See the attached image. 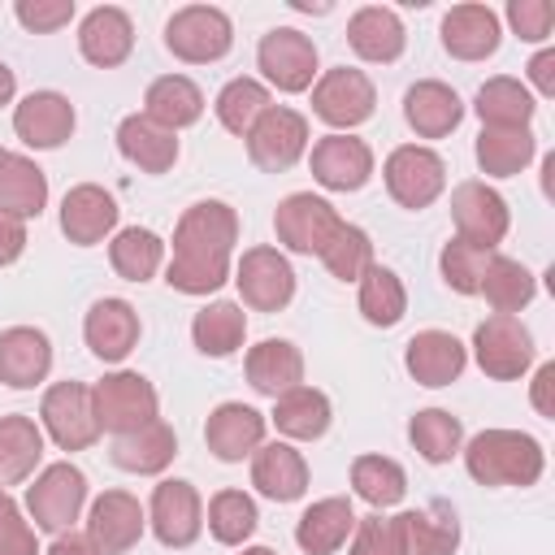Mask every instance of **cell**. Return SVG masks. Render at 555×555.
I'll return each mask as SVG.
<instances>
[{
	"label": "cell",
	"instance_id": "obj_27",
	"mask_svg": "<svg viewBox=\"0 0 555 555\" xmlns=\"http://www.w3.org/2000/svg\"><path fill=\"white\" fill-rule=\"evenodd\" d=\"M251 486L273 503H295L308 494V460L291 442H260L251 451Z\"/></svg>",
	"mask_w": 555,
	"mask_h": 555
},
{
	"label": "cell",
	"instance_id": "obj_3",
	"mask_svg": "<svg viewBox=\"0 0 555 555\" xmlns=\"http://www.w3.org/2000/svg\"><path fill=\"white\" fill-rule=\"evenodd\" d=\"M91 408H95L100 434L108 429L113 438L134 434V429H143L147 421H156V416H160L156 386H152L143 373H134V369L104 373V377L91 386Z\"/></svg>",
	"mask_w": 555,
	"mask_h": 555
},
{
	"label": "cell",
	"instance_id": "obj_47",
	"mask_svg": "<svg viewBox=\"0 0 555 555\" xmlns=\"http://www.w3.org/2000/svg\"><path fill=\"white\" fill-rule=\"evenodd\" d=\"M260 525V512H256V499L243 494V490H217L208 499V533L221 542V546H243Z\"/></svg>",
	"mask_w": 555,
	"mask_h": 555
},
{
	"label": "cell",
	"instance_id": "obj_44",
	"mask_svg": "<svg viewBox=\"0 0 555 555\" xmlns=\"http://www.w3.org/2000/svg\"><path fill=\"white\" fill-rule=\"evenodd\" d=\"M351 490L369 503V507H395L408 494V473L399 460L390 455H356L351 460Z\"/></svg>",
	"mask_w": 555,
	"mask_h": 555
},
{
	"label": "cell",
	"instance_id": "obj_54",
	"mask_svg": "<svg viewBox=\"0 0 555 555\" xmlns=\"http://www.w3.org/2000/svg\"><path fill=\"white\" fill-rule=\"evenodd\" d=\"M22 251H26V221L0 212V269L13 264Z\"/></svg>",
	"mask_w": 555,
	"mask_h": 555
},
{
	"label": "cell",
	"instance_id": "obj_43",
	"mask_svg": "<svg viewBox=\"0 0 555 555\" xmlns=\"http://www.w3.org/2000/svg\"><path fill=\"white\" fill-rule=\"evenodd\" d=\"M408 442L416 447V455L425 464H447L460 455L464 447V425L460 416H451L447 408H421L412 421H408Z\"/></svg>",
	"mask_w": 555,
	"mask_h": 555
},
{
	"label": "cell",
	"instance_id": "obj_36",
	"mask_svg": "<svg viewBox=\"0 0 555 555\" xmlns=\"http://www.w3.org/2000/svg\"><path fill=\"white\" fill-rule=\"evenodd\" d=\"M39 460H43V429L22 412L0 416V490L35 477Z\"/></svg>",
	"mask_w": 555,
	"mask_h": 555
},
{
	"label": "cell",
	"instance_id": "obj_21",
	"mask_svg": "<svg viewBox=\"0 0 555 555\" xmlns=\"http://www.w3.org/2000/svg\"><path fill=\"white\" fill-rule=\"evenodd\" d=\"M78 52L95 69H117L134 52V22L117 4H100L78 22Z\"/></svg>",
	"mask_w": 555,
	"mask_h": 555
},
{
	"label": "cell",
	"instance_id": "obj_10",
	"mask_svg": "<svg viewBox=\"0 0 555 555\" xmlns=\"http://www.w3.org/2000/svg\"><path fill=\"white\" fill-rule=\"evenodd\" d=\"M256 65L269 87L299 95L317 82V43L295 26H273L256 48Z\"/></svg>",
	"mask_w": 555,
	"mask_h": 555
},
{
	"label": "cell",
	"instance_id": "obj_33",
	"mask_svg": "<svg viewBox=\"0 0 555 555\" xmlns=\"http://www.w3.org/2000/svg\"><path fill=\"white\" fill-rule=\"evenodd\" d=\"M48 204V173L22 156V152H0V212L30 221Z\"/></svg>",
	"mask_w": 555,
	"mask_h": 555
},
{
	"label": "cell",
	"instance_id": "obj_40",
	"mask_svg": "<svg viewBox=\"0 0 555 555\" xmlns=\"http://www.w3.org/2000/svg\"><path fill=\"white\" fill-rule=\"evenodd\" d=\"M108 264L126 282H152L165 264V238L147 225H126L108 243Z\"/></svg>",
	"mask_w": 555,
	"mask_h": 555
},
{
	"label": "cell",
	"instance_id": "obj_46",
	"mask_svg": "<svg viewBox=\"0 0 555 555\" xmlns=\"http://www.w3.org/2000/svg\"><path fill=\"white\" fill-rule=\"evenodd\" d=\"M403 312H408V291H403L399 273L386 264H373L360 278V317L377 330H390L403 321Z\"/></svg>",
	"mask_w": 555,
	"mask_h": 555
},
{
	"label": "cell",
	"instance_id": "obj_58",
	"mask_svg": "<svg viewBox=\"0 0 555 555\" xmlns=\"http://www.w3.org/2000/svg\"><path fill=\"white\" fill-rule=\"evenodd\" d=\"M13 91H17V78H13V69L0 61V108L13 100Z\"/></svg>",
	"mask_w": 555,
	"mask_h": 555
},
{
	"label": "cell",
	"instance_id": "obj_35",
	"mask_svg": "<svg viewBox=\"0 0 555 555\" xmlns=\"http://www.w3.org/2000/svg\"><path fill=\"white\" fill-rule=\"evenodd\" d=\"M408 555H455L460 551V516L451 503H425L412 512H399Z\"/></svg>",
	"mask_w": 555,
	"mask_h": 555
},
{
	"label": "cell",
	"instance_id": "obj_55",
	"mask_svg": "<svg viewBox=\"0 0 555 555\" xmlns=\"http://www.w3.org/2000/svg\"><path fill=\"white\" fill-rule=\"evenodd\" d=\"M555 360H546V364H538V373H533V390H529V399H533V408H538V416H555Z\"/></svg>",
	"mask_w": 555,
	"mask_h": 555
},
{
	"label": "cell",
	"instance_id": "obj_26",
	"mask_svg": "<svg viewBox=\"0 0 555 555\" xmlns=\"http://www.w3.org/2000/svg\"><path fill=\"white\" fill-rule=\"evenodd\" d=\"M347 43H351V52H356L360 61H369V65H390V61L403 56L408 30H403V22H399L395 9H386V4H364V9H356L351 22H347Z\"/></svg>",
	"mask_w": 555,
	"mask_h": 555
},
{
	"label": "cell",
	"instance_id": "obj_1",
	"mask_svg": "<svg viewBox=\"0 0 555 555\" xmlns=\"http://www.w3.org/2000/svg\"><path fill=\"white\" fill-rule=\"evenodd\" d=\"M238 243V212L225 199L191 204L173 225V256L165 282L182 295H212L230 282V256Z\"/></svg>",
	"mask_w": 555,
	"mask_h": 555
},
{
	"label": "cell",
	"instance_id": "obj_18",
	"mask_svg": "<svg viewBox=\"0 0 555 555\" xmlns=\"http://www.w3.org/2000/svg\"><path fill=\"white\" fill-rule=\"evenodd\" d=\"M308 165L325 191H360L373 178V147L356 134H325L312 143Z\"/></svg>",
	"mask_w": 555,
	"mask_h": 555
},
{
	"label": "cell",
	"instance_id": "obj_45",
	"mask_svg": "<svg viewBox=\"0 0 555 555\" xmlns=\"http://www.w3.org/2000/svg\"><path fill=\"white\" fill-rule=\"evenodd\" d=\"M269 104H273V95H269V87L264 82H256V78H230L221 91H217V121L230 130V134H238V139H247V130L269 113Z\"/></svg>",
	"mask_w": 555,
	"mask_h": 555
},
{
	"label": "cell",
	"instance_id": "obj_52",
	"mask_svg": "<svg viewBox=\"0 0 555 555\" xmlns=\"http://www.w3.org/2000/svg\"><path fill=\"white\" fill-rule=\"evenodd\" d=\"M13 17L30 30V35H52L61 26L74 22V0H17Z\"/></svg>",
	"mask_w": 555,
	"mask_h": 555
},
{
	"label": "cell",
	"instance_id": "obj_59",
	"mask_svg": "<svg viewBox=\"0 0 555 555\" xmlns=\"http://www.w3.org/2000/svg\"><path fill=\"white\" fill-rule=\"evenodd\" d=\"M243 555H278L273 546H243Z\"/></svg>",
	"mask_w": 555,
	"mask_h": 555
},
{
	"label": "cell",
	"instance_id": "obj_14",
	"mask_svg": "<svg viewBox=\"0 0 555 555\" xmlns=\"http://www.w3.org/2000/svg\"><path fill=\"white\" fill-rule=\"evenodd\" d=\"M304 152H308V117L286 104H269V113L247 130V156L264 173H286Z\"/></svg>",
	"mask_w": 555,
	"mask_h": 555
},
{
	"label": "cell",
	"instance_id": "obj_6",
	"mask_svg": "<svg viewBox=\"0 0 555 555\" xmlns=\"http://www.w3.org/2000/svg\"><path fill=\"white\" fill-rule=\"evenodd\" d=\"M312 113L334 126V134H347L377 113V87L364 69L334 65L312 82Z\"/></svg>",
	"mask_w": 555,
	"mask_h": 555
},
{
	"label": "cell",
	"instance_id": "obj_22",
	"mask_svg": "<svg viewBox=\"0 0 555 555\" xmlns=\"http://www.w3.org/2000/svg\"><path fill=\"white\" fill-rule=\"evenodd\" d=\"M117 230V199L95 186V182H78L65 191L61 199V234L78 247H95L100 238H108Z\"/></svg>",
	"mask_w": 555,
	"mask_h": 555
},
{
	"label": "cell",
	"instance_id": "obj_5",
	"mask_svg": "<svg viewBox=\"0 0 555 555\" xmlns=\"http://www.w3.org/2000/svg\"><path fill=\"white\" fill-rule=\"evenodd\" d=\"M165 48L186 65H212L234 48V22L217 4H186L165 22Z\"/></svg>",
	"mask_w": 555,
	"mask_h": 555
},
{
	"label": "cell",
	"instance_id": "obj_12",
	"mask_svg": "<svg viewBox=\"0 0 555 555\" xmlns=\"http://www.w3.org/2000/svg\"><path fill=\"white\" fill-rule=\"evenodd\" d=\"M343 225V217L334 212L330 199L312 195V191H295L278 204L273 212V230H278V243L295 256H321V247L334 238V230Z\"/></svg>",
	"mask_w": 555,
	"mask_h": 555
},
{
	"label": "cell",
	"instance_id": "obj_13",
	"mask_svg": "<svg viewBox=\"0 0 555 555\" xmlns=\"http://www.w3.org/2000/svg\"><path fill=\"white\" fill-rule=\"evenodd\" d=\"M147 525L156 533L160 546L169 551H186L199 533H204V503H199V490L182 477H165L156 481L152 490V503H147Z\"/></svg>",
	"mask_w": 555,
	"mask_h": 555
},
{
	"label": "cell",
	"instance_id": "obj_28",
	"mask_svg": "<svg viewBox=\"0 0 555 555\" xmlns=\"http://www.w3.org/2000/svg\"><path fill=\"white\" fill-rule=\"evenodd\" d=\"M403 121L421 139H447L464 121V100L455 95V87H447L438 78H421L403 95Z\"/></svg>",
	"mask_w": 555,
	"mask_h": 555
},
{
	"label": "cell",
	"instance_id": "obj_19",
	"mask_svg": "<svg viewBox=\"0 0 555 555\" xmlns=\"http://www.w3.org/2000/svg\"><path fill=\"white\" fill-rule=\"evenodd\" d=\"M264 429H269V416L256 412L251 403H217L204 421V442L208 451L221 460V464H238L247 460L260 442H264Z\"/></svg>",
	"mask_w": 555,
	"mask_h": 555
},
{
	"label": "cell",
	"instance_id": "obj_9",
	"mask_svg": "<svg viewBox=\"0 0 555 555\" xmlns=\"http://www.w3.org/2000/svg\"><path fill=\"white\" fill-rule=\"evenodd\" d=\"M473 360L494 382H516L533 364V334L520 325V317H486L473 330Z\"/></svg>",
	"mask_w": 555,
	"mask_h": 555
},
{
	"label": "cell",
	"instance_id": "obj_20",
	"mask_svg": "<svg viewBox=\"0 0 555 555\" xmlns=\"http://www.w3.org/2000/svg\"><path fill=\"white\" fill-rule=\"evenodd\" d=\"M78 126V113L74 104L61 95V91H30L17 108H13V130L26 147L35 152H52L61 147Z\"/></svg>",
	"mask_w": 555,
	"mask_h": 555
},
{
	"label": "cell",
	"instance_id": "obj_30",
	"mask_svg": "<svg viewBox=\"0 0 555 555\" xmlns=\"http://www.w3.org/2000/svg\"><path fill=\"white\" fill-rule=\"evenodd\" d=\"M117 152L139 165L143 173H169L178 160V134L165 130L160 121H152L147 113H130L117 126Z\"/></svg>",
	"mask_w": 555,
	"mask_h": 555
},
{
	"label": "cell",
	"instance_id": "obj_48",
	"mask_svg": "<svg viewBox=\"0 0 555 555\" xmlns=\"http://www.w3.org/2000/svg\"><path fill=\"white\" fill-rule=\"evenodd\" d=\"M321 264L330 269V278H338V282H360L377 260H373V238L360 230V225H351V221H343L338 230H334V238L321 247Z\"/></svg>",
	"mask_w": 555,
	"mask_h": 555
},
{
	"label": "cell",
	"instance_id": "obj_31",
	"mask_svg": "<svg viewBox=\"0 0 555 555\" xmlns=\"http://www.w3.org/2000/svg\"><path fill=\"white\" fill-rule=\"evenodd\" d=\"M356 529V507L351 499L343 494H330V499H317L299 520H295V542L304 555H334L338 546H347Z\"/></svg>",
	"mask_w": 555,
	"mask_h": 555
},
{
	"label": "cell",
	"instance_id": "obj_53",
	"mask_svg": "<svg viewBox=\"0 0 555 555\" xmlns=\"http://www.w3.org/2000/svg\"><path fill=\"white\" fill-rule=\"evenodd\" d=\"M0 555H39L35 525L17 512V503L0 507Z\"/></svg>",
	"mask_w": 555,
	"mask_h": 555
},
{
	"label": "cell",
	"instance_id": "obj_25",
	"mask_svg": "<svg viewBox=\"0 0 555 555\" xmlns=\"http://www.w3.org/2000/svg\"><path fill=\"white\" fill-rule=\"evenodd\" d=\"M503 26L490 4H455L442 17V48L455 61H486L499 52Z\"/></svg>",
	"mask_w": 555,
	"mask_h": 555
},
{
	"label": "cell",
	"instance_id": "obj_8",
	"mask_svg": "<svg viewBox=\"0 0 555 555\" xmlns=\"http://www.w3.org/2000/svg\"><path fill=\"white\" fill-rule=\"evenodd\" d=\"M39 429L61 451H87L100 438V421L91 408V386L82 382H56L39 399Z\"/></svg>",
	"mask_w": 555,
	"mask_h": 555
},
{
	"label": "cell",
	"instance_id": "obj_56",
	"mask_svg": "<svg viewBox=\"0 0 555 555\" xmlns=\"http://www.w3.org/2000/svg\"><path fill=\"white\" fill-rule=\"evenodd\" d=\"M529 69V82L538 87V95H555V48H542V52H533V61L525 65Z\"/></svg>",
	"mask_w": 555,
	"mask_h": 555
},
{
	"label": "cell",
	"instance_id": "obj_17",
	"mask_svg": "<svg viewBox=\"0 0 555 555\" xmlns=\"http://www.w3.org/2000/svg\"><path fill=\"white\" fill-rule=\"evenodd\" d=\"M147 529V512L139 507V499L130 490H104L91 503L87 516V538L95 542L100 555H126Z\"/></svg>",
	"mask_w": 555,
	"mask_h": 555
},
{
	"label": "cell",
	"instance_id": "obj_29",
	"mask_svg": "<svg viewBox=\"0 0 555 555\" xmlns=\"http://www.w3.org/2000/svg\"><path fill=\"white\" fill-rule=\"evenodd\" d=\"M243 369H247V386H251L256 395H264V399H278V395L304 386V351H299L295 343H286V338H264V343H256V347L247 351Z\"/></svg>",
	"mask_w": 555,
	"mask_h": 555
},
{
	"label": "cell",
	"instance_id": "obj_23",
	"mask_svg": "<svg viewBox=\"0 0 555 555\" xmlns=\"http://www.w3.org/2000/svg\"><path fill=\"white\" fill-rule=\"evenodd\" d=\"M464 364H468V347L447 330H421L403 347V369L412 373V382L434 386V390L451 386L464 373Z\"/></svg>",
	"mask_w": 555,
	"mask_h": 555
},
{
	"label": "cell",
	"instance_id": "obj_41",
	"mask_svg": "<svg viewBox=\"0 0 555 555\" xmlns=\"http://www.w3.org/2000/svg\"><path fill=\"white\" fill-rule=\"evenodd\" d=\"M473 108H477L481 126H529L533 113H538L533 91L520 78H507V74L486 78L481 91H477V100H473Z\"/></svg>",
	"mask_w": 555,
	"mask_h": 555
},
{
	"label": "cell",
	"instance_id": "obj_50",
	"mask_svg": "<svg viewBox=\"0 0 555 555\" xmlns=\"http://www.w3.org/2000/svg\"><path fill=\"white\" fill-rule=\"evenodd\" d=\"M347 555H408V542H403V520L399 516H356V529H351V551Z\"/></svg>",
	"mask_w": 555,
	"mask_h": 555
},
{
	"label": "cell",
	"instance_id": "obj_16",
	"mask_svg": "<svg viewBox=\"0 0 555 555\" xmlns=\"http://www.w3.org/2000/svg\"><path fill=\"white\" fill-rule=\"evenodd\" d=\"M139 330L143 325H139L134 304L130 299H117V295L95 299L87 308V317H82V338H87L91 356L104 360V364H121L139 347Z\"/></svg>",
	"mask_w": 555,
	"mask_h": 555
},
{
	"label": "cell",
	"instance_id": "obj_34",
	"mask_svg": "<svg viewBox=\"0 0 555 555\" xmlns=\"http://www.w3.org/2000/svg\"><path fill=\"white\" fill-rule=\"evenodd\" d=\"M178 455V434L156 416L147 421L143 429L134 434H121L113 438V464L126 468V473H139V477H152V473H165Z\"/></svg>",
	"mask_w": 555,
	"mask_h": 555
},
{
	"label": "cell",
	"instance_id": "obj_49",
	"mask_svg": "<svg viewBox=\"0 0 555 555\" xmlns=\"http://www.w3.org/2000/svg\"><path fill=\"white\" fill-rule=\"evenodd\" d=\"M490 256H494V251H486V247H477V243L447 238V247H442V256H438L442 282H447L455 295H477V291H481V278H486Z\"/></svg>",
	"mask_w": 555,
	"mask_h": 555
},
{
	"label": "cell",
	"instance_id": "obj_7",
	"mask_svg": "<svg viewBox=\"0 0 555 555\" xmlns=\"http://www.w3.org/2000/svg\"><path fill=\"white\" fill-rule=\"evenodd\" d=\"M382 178H386V191L399 208L421 212L447 191V160L425 143H403L386 156Z\"/></svg>",
	"mask_w": 555,
	"mask_h": 555
},
{
	"label": "cell",
	"instance_id": "obj_11",
	"mask_svg": "<svg viewBox=\"0 0 555 555\" xmlns=\"http://www.w3.org/2000/svg\"><path fill=\"white\" fill-rule=\"evenodd\" d=\"M234 286L251 312H282L295 299V269L278 247H247L234 264Z\"/></svg>",
	"mask_w": 555,
	"mask_h": 555
},
{
	"label": "cell",
	"instance_id": "obj_24",
	"mask_svg": "<svg viewBox=\"0 0 555 555\" xmlns=\"http://www.w3.org/2000/svg\"><path fill=\"white\" fill-rule=\"evenodd\" d=\"M52 373V343L35 325L0 330V382L13 390H30Z\"/></svg>",
	"mask_w": 555,
	"mask_h": 555
},
{
	"label": "cell",
	"instance_id": "obj_15",
	"mask_svg": "<svg viewBox=\"0 0 555 555\" xmlns=\"http://www.w3.org/2000/svg\"><path fill=\"white\" fill-rule=\"evenodd\" d=\"M451 221H455V238L494 251V247L507 238L512 212H507V199H503L494 186L468 178V182H460V186L451 191Z\"/></svg>",
	"mask_w": 555,
	"mask_h": 555
},
{
	"label": "cell",
	"instance_id": "obj_37",
	"mask_svg": "<svg viewBox=\"0 0 555 555\" xmlns=\"http://www.w3.org/2000/svg\"><path fill=\"white\" fill-rule=\"evenodd\" d=\"M473 152H477V165L486 178H516L533 160L538 143H533L529 126H481Z\"/></svg>",
	"mask_w": 555,
	"mask_h": 555
},
{
	"label": "cell",
	"instance_id": "obj_32",
	"mask_svg": "<svg viewBox=\"0 0 555 555\" xmlns=\"http://www.w3.org/2000/svg\"><path fill=\"white\" fill-rule=\"evenodd\" d=\"M269 421L291 442H317V438H325V429L334 421V408H330V395L325 390L295 386V390H286V395L273 399V416Z\"/></svg>",
	"mask_w": 555,
	"mask_h": 555
},
{
	"label": "cell",
	"instance_id": "obj_51",
	"mask_svg": "<svg viewBox=\"0 0 555 555\" xmlns=\"http://www.w3.org/2000/svg\"><path fill=\"white\" fill-rule=\"evenodd\" d=\"M507 26L525 43H546L551 26H555V9H551V0H512L507 4Z\"/></svg>",
	"mask_w": 555,
	"mask_h": 555
},
{
	"label": "cell",
	"instance_id": "obj_42",
	"mask_svg": "<svg viewBox=\"0 0 555 555\" xmlns=\"http://www.w3.org/2000/svg\"><path fill=\"white\" fill-rule=\"evenodd\" d=\"M477 295H486V304H490L494 312L516 317L520 308L533 304V295H538V278H533L520 260L494 251L490 264H486V278H481V291H477Z\"/></svg>",
	"mask_w": 555,
	"mask_h": 555
},
{
	"label": "cell",
	"instance_id": "obj_2",
	"mask_svg": "<svg viewBox=\"0 0 555 555\" xmlns=\"http://www.w3.org/2000/svg\"><path fill=\"white\" fill-rule=\"evenodd\" d=\"M464 468L477 486H533L546 468V451L520 429H481L460 447Z\"/></svg>",
	"mask_w": 555,
	"mask_h": 555
},
{
	"label": "cell",
	"instance_id": "obj_38",
	"mask_svg": "<svg viewBox=\"0 0 555 555\" xmlns=\"http://www.w3.org/2000/svg\"><path fill=\"white\" fill-rule=\"evenodd\" d=\"M143 113L152 121H160L165 130H182V126H195L204 117V91L186 78V74H165L147 87L143 95Z\"/></svg>",
	"mask_w": 555,
	"mask_h": 555
},
{
	"label": "cell",
	"instance_id": "obj_57",
	"mask_svg": "<svg viewBox=\"0 0 555 555\" xmlns=\"http://www.w3.org/2000/svg\"><path fill=\"white\" fill-rule=\"evenodd\" d=\"M43 555H100V551H95V542H91L87 533L65 529V533H56V538H52V546H48Z\"/></svg>",
	"mask_w": 555,
	"mask_h": 555
},
{
	"label": "cell",
	"instance_id": "obj_4",
	"mask_svg": "<svg viewBox=\"0 0 555 555\" xmlns=\"http://www.w3.org/2000/svg\"><path fill=\"white\" fill-rule=\"evenodd\" d=\"M82 503H87V473L69 460L48 464L26 486V516H30L35 529H43L52 538L74 529V520L82 516Z\"/></svg>",
	"mask_w": 555,
	"mask_h": 555
},
{
	"label": "cell",
	"instance_id": "obj_39",
	"mask_svg": "<svg viewBox=\"0 0 555 555\" xmlns=\"http://www.w3.org/2000/svg\"><path fill=\"white\" fill-rule=\"evenodd\" d=\"M243 338H247V317H243V308L230 304V299L204 304V308L195 312V321H191V343H195V351H204V356H212V360L234 356V351L243 347Z\"/></svg>",
	"mask_w": 555,
	"mask_h": 555
}]
</instances>
